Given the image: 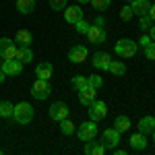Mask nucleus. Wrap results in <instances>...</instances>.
<instances>
[{
    "label": "nucleus",
    "instance_id": "f257e3e1",
    "mask_svg": "<svg viewBox=\"0 0 155 155\" xmlns=\"http://www.w3.org/2000/svg\"><path fill=\"white\" fill-rule=\"evenodd\" d=\"M12 118H15V122H19V124H29L33 120V106L27 104V101L17 104L15 106V112H12Z\"/></svg>",
    "mask_w": 155,
    "mask_h": 155
},
{
    "label": "nucleus",
    "instance_id": "f03ea898",
    "mask_svg": "<svg viewBox=\"0 0 155 155\" xmlns=\"http://www.w3.org/2000/svg\"><path fill=\"white\" fill-rule=\"evenodd\" d=\"M139 50V44L132 41V39H118L116 41V54L122 58H132Z\"/></svg>",
    "mask_w": 155,
    "mask_h": 155
},
{
    "label": "nucleus",
    "instance_id": "7ed1b4c3",
    "mask_svg": "<svg viewBox=\"0 0 155 155\" xmlns=\"http://www.w3.org/2000/svg\"><path fill=\"white\" fill-rule=\"evenodd\" d=\"M50 91H52L50 81H44V79H37L35 83L31 85V95L35 97V99H39V101H44L50 95Z\"/></svg>",
    "mask_w": 155,
    "mask_h": 155
},
{
    "label": "nucleus",
    "instance_id": "20e7f679",
    "mask_svg": "<svg viewBox=\"0 0 155 155\" xmlns=\"http://www.w3.org/2000/svg\"><path fill=\"white\" fill-rule=\"evenodd\" d=\"M118 143H120V132L116 130L114 126L101 132V145H104L106 149H116Z\"/></svg>",
    "mask_w": 155,
    "mask_h": 155
},
{
    "label": "nucleus",
    "instance_id": "39448f33",
    "mask_svg": "<svg viewBox=\"0 0 155 155\" xmlns=\"http://www.w3.org/2000/svg\"><path fill=\"white\" fill-rule=\"evenodd\" d=\"M17 54V46L12 44L11 37H0V58L2 60H12Z\"/></svg>",
    "mask_w": 155,
    "mask_h": 155
},
{
    "label": "nucleus",
    "instance_id": "423d86ee",
    "mask_svg": "<svg viewBox=\"0 0 155 155\" xmlns=\"http://www.w3.org/2000/svg\"><path fill=\"white\" fill-rule=\"evenodd\" d=\"M97 137V124L91 120V122H83L81 124V128H79V139L87 143V141H91V139H95Z\"/></svg>",
    "mask_w": 155,
    "mask_h": 155
},
{
    "label": "nucleus",
    "instance_id": "0eeeda50",
    "mask_svg": "<svg viewBox=\"0 0 155 155\" xmlns=\"http://www.w3.org/2000/svg\"><path fill=\"white\" fill-rule=\"evenodd\" d=\"M107 114V106L104 101H93L91 106H89V118L93 120V122H99V120H104Z\"/></svg>",
    "mask_w": 155,
    "mask_h": 155
},
{
    "label": "nucleus",
    "instance_id": "6e6552de",
    "mask_svg": "<svg viewBox=\"0 0 155 155\" xmlns=\"http://www.w3.org/2000/svg\"><path fill=\"white\" fill-rule=\"evenodd\" d=\"M2 71L6 72V77H19V74L23 72V62L17 60V58L4 60V62H2Z\"/></svg>",
    "mask_w": 155,
    "mask_h": 155
},
{
    "label": "nucleus",
    "instance_id": "1a4fd4ad",
    "mask_svg": "<svg viewBox=\"0 0 155 155\" xmlns=\"http://www.w3.org/2000/svg\"><path fill=\"white\" fill-rule=\"evenodd\" d=\"M50 118L56 120V122L68 118V106H66V104H62V101L52 104V106H50Z\"/></svg>",
    "mask_w": 155,
    "mask_h": 155
},
{
    "label": "nucleus",
    "instance_id": "9d476101",
    "mask_svg": "<svg viewBox=\"0 0 155 155\" xmlns=\"http://www.w3.org/2000/svg\"><path fill=\"white\" fill-rule=\"evenodd\" d=\"M85 35H87V39H89L91 44H104V41H106V29L99 27V25H91Z\"/></svg>",
    "mask_w": 155,
    "mask_h": 155
},
{
    "label": "nucleus",
    "instance_id": "9b49d317",
    "mask_svg": "<svg viewBox=\"0 0 155 155\" xmlns=\"http://www.w3.org/2000/svg\"><path fill=\"white\" fill-rule=\"evenodd\" d=\"M110 62H112V56L107 52H95L93 54V66H95L97 71H107Z\"/></svg>",
    "mask_w": 155,
    "mask_h": 155
},
{
    "label": "nucleus",
    "instance_id": "f8f14e48",
    "mask_svg": "<svg viewBox=\"0 0 155 155\" xmlns=\"http://www.w3.org/2000/svg\"><path fill=\"white\" fill-rule=\"evenodd\" d=\"M95 91L97 89H93L91 85H87V87H83V89H79V101L83 104V106H91L93 101H95Z\"/></svg>",
    "mask_w": 155,
    "mask_h": 155
},
{
    "label": "nucleus",
    "instance_id": "ddd939ff",
    "mask_svg": "<svg viewBox=\"0 0 155 155\" xmlns=\"http://www.w3.org/2000/svg\"><path fill=\"white\" fill-rule=\"evenodd\" d=\"M68 60H71L72 64H81V62H85V60H87V48H85V46H74V48H71V52H68Z\"/></svg>",
    "mask_w": 155,
    "mask_h": 155
},
{
    "label": "nucleus",
    "instance_id": "4468645a",
    "mask_svg": "<svg viewBox=\"0 0 155 155\" xmlns=\"http://www.w3.org/2000/svg\"><path fill=\"white\" fill-rule=\"evenodd\" d=\"M15 39H17V46H19V48H29V46L33 44V33H31L29 29H19Z\"/></svg>",
    "mask_w": 155,
    "mask_h": 155
},
{
    "label": "nucleus",
    "instance_id": "2eb2a0df",
    "mask_svg": "<svg viewBox=\"0 0 155 155\" xmlns=\"http://www.w3.org/2000/svg\"><path fill=\"white\" fill-rule=\"evenodd\" d=\"M64 19H66V23H77L79 19H83V8L81 6H66L64 8Z\"/></svg>",
    "mask_w": 155,
    "mask_h": 155
},
{
    "label": "nucleus",
    "instance_id": "dca6fc26",
    "mask_svg": "<svg viewBox=\"0 0 155 155\" xmlns=\"http://www.w3.org/2000/svg\"><path fill=\"white\" fill-rule=\"evenodd\" d=\"M128 145H130L132 149H137V151H143L145 147H147V134H143V132H134L130 139H128Z\"/></svg>",
    "mask_w": 155,
    "mask_h": 155
},
{
    "label": "nucleus",
    "instance_id": "f3484780",
    "mask_svg": "<svg viewBox=\"0 0 155 155\" xmlns=\"http://www.w3.org/2000/svg\"><path fill=\"white\" fill-rule=\"evenodd\" d=\"M52 72H54V68H52V64H50V62H39V64L35 66V74H37V79L50 81V79H52Z\"/></svg>",
    "mask_w": 155,
    "mask_h": 155
},
{
    "label": "nucleus",
    "instance_id": "a211bd4d",
    "mask_svg": "<svg viewBox=\"0 0 155 155\" xmlns=\"http://www.w3.org/2000/svg\"><path fill=\"white\" fill-rule=\"evenodd\" d=\"M153 130H155V116H143L139 120V132L151 134Z\"/></svg>",
    "mask_w": 155,
    "mask_h": 155
},
{
    "label": "nucleus",
    "instance_id": "6ab92c4d",
    "mask_svg": "<svg viewBox=\"0 0 155 155\" xmlns=\"http://www.w3.org/2000/svg\"><path fill=\"white\" fill-rule=\"evenodd\" d=\"M149 6H151V2H149V0H132V2H130L132 12H134V15H139V17L149 15Z\"/></svg>",
    "mask_w": 155,
    "mask_h": 155
},
{
    "label": "nucleus",
    "instance_id": "aec40b11",
    "mask_svg": "<svg viewBox=\"0 0 155 155\" xmlns=\"http://www.w3.org/2000/svg\"><path fill=\"white\" fill-rule=\"evenodd\" d=\"M104 151H106V147L101 143H97L95 139H91V141L85 143V153L87 155H104Z\"/></svg>",
    "mask_w": 155,
    "mask_h": 155
},
{
    "label": "nucleus",
    "instance_id": "412c9836",
    "mask_svg": "<svg viewBox=\"0 0 155 155\" xmlns=\"http://www.w3.org/2000/svg\"><path fill=\"white\" fill-rule=\"evenodd\" d=\"M17 11L21 15H31L35 11V0H17Z\"/></svg>",
    "mask_w": 155,
    "mask_h": 155
},
{
    "label": "nucleus",
    "instance_id": "4be33fe9",
    "mask_svg": "<svg viewBox=\"0 0 155 155\" xmlns=\"http://www.w3.org/2000/svg\"><path fill=\"white\" fill-rule=\"evenodd\" d=\"M15 58L21 60L23 64H29V62L33 60V52H31L29 48H19V46H17V54H15Z\"/></svg>",
    "mask_w": 155,
    "mask_h": 155
},
{
    "label": "nucleus",
    "instance_id": "5701e85b",
    "mask_svg": "<svg viewBox=\"0 0 155 155\" xmlns=\"http://www.w3.org/2000/svg\"><path fill=\"white\" fill-rule=\"evenodd\" d=\"M114 128L122 134V132H126L128 128H130V118L128 116H118V118L114 120Z\"/></svg>",
    "mask_w": 155,
    "mask_h": 155
},
{
    "label": "nucleus",
    "instance_id": "b1692460",
    "mask_svg": "<svg viewBox=\"0 0 155 155\" xmlns=\"http://www.w3.org/2000/svg\"><path fill=\"white\" fill-rule=\"evenodd\" d=\"M107 71L112 72L114 77H122V74L126 72V64H124V62H120V60H116V62L112 60V62H110V68H107Z\"/></svg>",
    "mask_w": 155,
    "mask_h": 155
},
{
    "label": "nucleus",
    "instance_id": "393cba45",
    "mask_svg": "<svg viewBox=\"0 0 155 155\" xmlns=\"http://www.w3.org/2000/svg\"><path fill=\"white\" fill-rule=\"evenodd\" d=\"M12 112H15V106L11 101H0V116L2 118H12Z\"/></svg>",
    "mask_w": 155,
    "mask_h": 155
},
{
    "label": "nucleus",
    "instance_id": "a878e982",
    "mask_svg": "<svg viewBox=\"0 0 155 155\" xmlns=\"http://www.w3.org/2000/svg\"><path fill=\"white\" fill-rule=\"evenodd\" d=\"M60 130H62V134H66V137H71L72 132H74V124H72L68 118L60 120Z\"/></svg>",
    "mask_w": 155,
    "mask_h": 155
},
{
    "label": "nucleus",
    "instance_id": "bb28decb",
    "mask_svg": "<svg viewBox=\"0 0 155 155\" xmlns=\"http://www.w3.org/2000/svg\"><path fill=\"white\" fill-rule=\"evenodd\" d=\"M89 85V79L87 77H81V74H77V77H72V87L79 91V89H83V87H87Z\"/></svg>",
    "mask_w": 155,
    "mask_h": 155
},
{
    "label": "nucleus",
    "instance_id": "cd10ccee",
    "mask_svg": "<svg viewBox=\"0 0 155 155\" xmlns=\"http://www.w3.org/2000/svg\"><path fill=\"white\" fill-rule=\"evenodd\" d=\"M151 25H153L151 17H149V15H143V17H141V21H139V29H141V31H149V29H151Z\"/></svg>",
    "mask_w": 155,
    "mask_h": 155
},
{
    "label": "nucleus",
    "instance_id": "c85d7f7f",
    "mask_svg": "<svg viewBox=\"0 0 155 155\" xmlns=\"http://www.w3.org/2000/svg\"><path fill=\"white\" fill-rule=\"evenodd\" d=\"M91 4H93V8L99 12H104L110 8V0H91Z\"/></svg>",
    "mask_w": 155,
    "mask_h": 155
},
{
    "label": "nucleus",
    "instance_id": "c756f323",
    "mask_svg": "<svg viewBox=\"0 0 155 155\" xmlns=\"http://www.w3.org/2000/svg\"><path fill=\"white\" fill-rule=\"evenodd\" d=\"M50 6L54 11H64L68 6V0H50Z\"/></svg>",
    "mask_w": 155,
    "mask_h": 155
},
{
    "label": "nucleus",
    "instance_id": "7c9ffc66",
    "mask_svg": "<svg viewBox=\"0 0 155 155\" xmlns=\"http://www.w3.org/2000/svg\"><path fill=\"white\" fill-rule=\"evenodd\" d=\"M89 27H91V25L85 21V17H83V19H79V21L74 23V29H77L79 33H87V29H89Z\"/></svg>",
    "mask_w": 155,
    "mask_h": 155
},
{
    "label": "nucleus",
    "instance_id": "2f4dec72",
    "mask_svg": "<svg viewBox=\"0 0 155 155\" xmlns=\"http://www.w3.org/2000/svg\"><path fill=\"white\" fill-rule=\"evenodd\" d=\"M89 85H91L93 89H99V87L104 85V79H101L99 74H91V77H89Z\"/></svg>",
    "mask_w": 155,
    "mask_h": 155
},
{
    "label": "nucleus",
    "instance_id": "473e14b6",
    "mask_svg": "<svg viewBox=\"0 0 155 155\" xmlns=\"http://www.w3.org/2000/svg\"><path fill=\"white\" fill-rule=\"evenodd\" d=\"M143 50H145V56H147L149 60H155V44H153V41H151V44H147Z\"/></svg>",
    "mask_w": 155,
    "mask_h": 155
},
{
    "label": "nucleus",
    "instance_id": "72a5a7b5",
    "mask_svg": "<svg viewBox=\"0 0 155 155\" xmlns=\"http://www.w3.org/2000/svg\"><path fill=\"white\" fill-rule=\"evenodd\" d=\"M132 15H134V12H132L130 6H124V8L120 11V19H122V21H130V19H132Z\"/></svg>",
    "mask_w": 155,
    "mask_h": 155
},
{
    "label": "nucleus",
    "instance_id": "f704fd0d",
    "mask_svg": "<svg viewBox=\"0 0 155 155\" xmlns=\"http://www.w3.org/2000/svg\"><path fill=\"white\" fill-rule=\"evenodd\" d=\"M151 41H153V39H149V35H143L141 39H139V46L145 48V46H147V44H151Z\"/></svg>",
    "mask_w": 155,
    "mask_h": 155
},
{
    "label": "nucleus",
    "instance_id": "c9c22d12",
    "mask_svg": "<svg viewBox=\"0 0 155 155\" xmlns=\"http://www.w3.org/2000/svg\"><path fill=\"white\" fill-rule=\"evenodd\" d=\"M93 25H99V27H104V25H106V19H104V17L99 15V17H95V21H93Z\"/></svg>",
    "mask_w": 155,
    "mask_h": 155
},
{
    "label": "nucleus",
    "instance_id": "e433bc0d",
    "mask_svg": "<svg viewBox=\"0 0 155 155\" xmlns=\"http://www.w3.org/2000/svg\"><path fill=\"white\" fill-rule=\"evenodd\" d=\"M149 17H151V21L155 23V4H151V6H149Z\"/></svg>",
    "mask_w": 155,
    "mask_h": 155
},
{
    "label": "nucleus",
    "instance_id": "4c0bfd02",
    "mask_svg": "<svg viewBox=\"0 0 155 155\" xmlns=\"http://www.w3.org/2000/svg\"><path fill=\"white\" fill-rule=\"evenodd\" d=\"M4 79H6V72L2 71V66H0V85L4 83Z\"/></svg>",
    "mask_w": 155,
    "mask_h": 155
},
{
    "label": "nucleus",
    "instance_id": "58836bf2",
    "mask_svg": "<svg viewBox=\"0 0 155 155\" xmlns=\"http://www.w3.org/2000/svg\"><path fill=\"white\" fill-rule=\"evenodd\" d=\"M149 35H151V39H155V23L151 25V29H149Z\"/></svg>",
    "mask_w": 155,
    "mask_h": 155
},
{
    "label": "nucleus",
    "instance_id": "ea45409f",
    "mask_svg": "<svg viewBox=\"0 0 155 155\" xmlns=\"http://www.w3.org/2000/svg\"><path fill=\"white\" fill-rule=\"evenodd\" d=\"M79 4H85V2H91V0H77Z\"/></svg>",
    "mask_w": 155,
    "mask_h": 155
},
{
    "label": "nucleus",
    "instance_id": "a19ab883",
    "mask_svg": "<svg viewBox=\"0 0 155 155\" xmlns=\"http://www.w3.org/2000/svg\"><path fill=\"white\" fill-rule=\"evenodd\" d=\"M151 134H153V143H155V130H153V132H151Z\"/></svg>",
    "mask_w": 155,
    "mask_h": 155
},
{
    "label": "nucleus",
    "instance_id": "79ce46f5",
    "mask_svg": "<svg viewBox=\"0 0 155 155\" xmlns=\"http://www.w3.org/2000/svg\"><path fill=\"white\" fill-rule=\"evenodd\" d=\"M126 2H132V0H126Z\"/></svg>",
    "mask_w": 155,
    "mask_h": 155
},
{
    "label": "nucleus",
    "instance_id": "37998d69",
    "mask_svg": "<svg viewBox=\"0 0 155 155\" xmlns=\"http://www.w3.org/2000/svg\"><path fill=\"white\" fill-rule=\"evenodd\" d=\"M0 155H2V151H0Z\"/></svg>",
    "mask_w": 155,
    "mask_h": 155
}]
</instances>
